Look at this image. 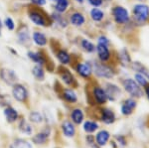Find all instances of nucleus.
I'll use <instances>...</instances> for the list:
<instances>
[{
    "mask_svg": "<svg viewBox=\"0 0 149 148\" xmlns=\"http://www.w3.org/2000/svg\"><path fill=\"white\" fill-rule=\"evenodd\" d=\"M93 72L95 75L102 79H111L114 77L115 72L110 66L103 64L102 62H93L92 65Z\"/></svg>",
    "mask_w": 149,
    "mask_h": 148,
    "instance_id": "obj_1",
    "label": "nucleus"
},
{
    "mask_svg": "<svg viewBox=\"0 0 149 148\" xmlns=\"http://www.w3.org/2000/svg\"><path fill=\"white\" fill-rule=\"evenodd\" d=\"M132 13H133L134 23L137 25H142L147 19H149V7L143 3L136 4L133 7Z\"/></svg>",
    "mask_w": 149,
    "mask_h": 148,
    "instance_id": "obj_2",
    "label": "nucleus"
},
{
    "mask_svg": "<svg viewBox=\"0 0 149 148\" xmlns=\"http://www.w3.org/2000/svg\"><path fill=\"white\" fill-rule=\"evenodd\" d=\"M124 90L131 95L132 97H141L143 95V92L140 85L132 79H125L122 82Z\"/></svg>",
    "mask_w": 149,
    "mask_h": 148,
    "instance_id": "obj_3",
    "label": "nucleus"
},
{
    "mask_svg": "<svg viewBox=\"0 0 149 148\" xmlns=\"http://www.w3.org/2000/svg\"><path fill=\"white\" fill-rule=\"evenodd\" d=\"M29 19L32 21L35 25L40 26V27H47L48 25V16L42 10H36V9H31L29 11Z\"/></svg>",
    "mask_w": 149,
    "mask_h": 148,
    "instance_id": "obj_4",
    "label": "nucleus"
},
{
    "mask_svg": "<svg viewBox=\"0 0 149 148\" xmlns=\"http://www.w3.org/2000/svg\"><path fill=\"white\" fill-rule=\"evenodd\" d=\"M111 14L116 24H126L129 21V13L124 7L114 6L111 9Z\"/></svg>",
    "mask_w": 149,
    "mask_h": 148,
    "instance_id": "obj_5",
    "label": "nucleus"
},
{
    "mask_svg": "<svg viewBox=\"0 0 149 148\" xmlns=\"http://www.w3.org/2000/svg\"><path fill=\"white\" fill-rule=\"evenodd\" d=\"M0 78L2 79L4 83L9 85H14L18 82V76L15 74V72L10 69H1L0 71Z\"/></svg>",
    "mask_w": 149,
    "mask_h": 148,
    "instance_id": "obj_6",
    "label": "nucleus"
},
{
    "mask_svg": "<svg viewBox=\"0 0 149 148\" xmlns=\"http://www.w3.org/2000/svg\"><path fill=\"white\" fill-rule=\"evenodd\" d=\"M12 94H13L14 99L18 101H25L28 97V92L26 90V88L22 85H13V90H12Z\"/></svg>",
    "mask_w": 149,
    "mask_h": 148,
    "instance_id": "obj_7",
    "label": "nucleus"
},
{
    "mask_svg": "<svg viewBox=\"0 0 149 148\" xmlns=\"http://www.w3.org/2000/svg\"><path fill=\"white\" fill-rule=\"evenodd\" d=\"M17 36H18V42L20 43L21 45L29 46L31 38H30V33H29V29L27 26H21L20 29H19L17 32Z\"/></svg>",
    "mask_w": 149,
    "mask_h": 148,
    "instance_id": "obj_8",
    "label": "nucleus"
},
{
    "mask_svg": "<svg viewBox=\"0 0 149 148\" xmlns=\"http://www.w3.org/2000/svg\"><path fill=\"white\" fill-rule=\"evenodd\" d=\"M76 71L78 72V74L81 77L88 79L92 75L93 68L92 65H90L88 63H78L76 66Z\"/></svg>",
    "mask_w": 149,
    "mask_h": 148,
    "instance_id": "obj_9",
    "label": "nucleus"
},
{
    "mask_svg": "<svg viewBox=\"0 0 149 148\" xmlns=\"http://www.w3.org/2000/svg\"><path fill=\"white\" fill-rule=\"evenodd\" d=\"M95 50H97V52L98 59H100V61L102 62V63L107 62L110 59V57H111L109 46H105V45H102V44H97V49Z\"/></svg>",
    "mask_w": 149,
    "mask_h": 148,
    "instance_id": "obj_10",
    "label": "nucleus"
},
{
    "mask_svg": "<svg viewBox=\"0 0 149 148\" xmlns=\"http://www.w3.org/2000/svg\"><path fill=\"white\" fill-rule=\"evenodd\" d=\"M28 58L33 61L34 63H36L37 65L43 66L47 63V57L43 52H32L29 51L28 52Z\"/></svg>",
    "mask_w": 149,
    "mask_h": 148,
    "instance_id": "obj_11",
    "label": "nucleus"
},
{
    "mask_svg": "<svg viewBox=\"0 0 149 148\" xmlns=\"http://www.w3.org/2000/svg\"><path fill=\"white\" fill-rule=\"evenodd\" d=\"M93 99H95V101L97 102L98 104H103L107 102V95L105 90L102 89L100 87H95V89L93 90Z\"/></svg>",
    "mask_w": 149,
    "mask_h": 148,
    "instance_id": "obj_12",
    "label": "nucleus"
},
{
    "mask_svg": "<svg viewBox=\"0 0 149 148\" xmlns=\"http://www.w3.org/2000/svg\"><path fill=\"white\" fill-rule=\"evenodd\" d=\"M136 107V101L133 99H127L121 106V113L123 115H130Z\"/></svg>",
    "mask_w": 149,
    "mask_h": 148,
    "instance_id": "obj_13",
    "label": "nucleus"
},
{
    "mask_svg": "<svg viewBox=\"0 0 149 148\" xmlns=\"http://www.w3.org/2000/svg\"><path fill=\"white\" fill-rule=\"evenodd\" d=\"M60 76H61L63 82L68 85H74L76 83L73 74L67 69H60Z\"/></svg>",
    "mask_w": 149,
    "mask_h": 148,
    "instance_id": "obj_14",
    "label": "nucleus"
},
{
    "mask_svg": "<svg viewBox=\"0 0 149 148\" xmlns=\"http://www.w3.org/2000/svg\"><path fill=\"white\" fill-rule=\"evenodd\" d=\"M107 92V99H109L110 101H114L119 94H120V90L118 87H116L115 85L112 83H107V90H104Z\"/></svg>",
    "mask_w": 149,
    "mask_h": 148,
    "instance_id": "obj_15",
    "label": "nucleus"
},
{
    "mask_svg": "<svg viewBox=\"0 0 149 148\" xmlns=\"http://www.w3.org/2000/svg\"><path fill=\"white\" fill-rule=\"evenodd\" d=\"M33 42L35 43L37 46L39 47H44L47 45L48 43V39L46 37V35L42 32H39V31H35L33 33Z\"/></svg>",
    "mask_w": 149,
    "mask_h": 148,
    "instance_id": "obj_16",
    "label": "nucleus"
},
{
    "mask_svg": "<svg viewBox=\"0 0 149 148\" xmlns=\"http://www.w3.org/2000/svg\"><path fill=\"white\" fill-rule=\"evenodd\" d=\"M70 21H71L72 25L76 26V27H81V26H83L85 24L86 18L80 12H74L70 17Z\"/></svg>",
    "mask_w": 149,
    "mask_h": 148,
    "instance_id": "obj_17",
    "label": "nucleus"
},
{
    "mask_svg": "<svg viewBox=\"0 0 149 148\" xmlns=\"http://www.w3.org/2000/svg\"><path fill=\"white\" fill-rule=\"evenodd\" d=\"M102 120L107 124H111L115 121V114L111 109L103 108L102 110Z\"/></svg>",
    "mask_w": 149,
    "mask_h": 148,
    "instance_id": "obj_18",
    "label": "nucleus"
},
{
    "mask_svg": "<svg viewBox=\"0 0 149 148\" xmlns=\"http://www.w3.org/2000/svg\"><path fill=\"white\" fill-rule=\"evenodd\" d=\"M62 129H63V132L65 134V136L67 137H73L76 133V128L73 123L71 121H64L63 124H62Z\"/></svg>",
    "mask_w": 149,
    "mask_h": 148,
    "instance_id": "obj_19",
    "label": "nucleus"
},
{
    "mask_svg": "<svg viewBox=\"0 0 149 148\" xmlns=\"http://www.w3.org/2000/svg\"><path fill=\"white\" fill-rule=\"evenodd\" d=\"M57 59L62 65H69L71 63V55L64 49H61L57 52Z\"/></svg>",
    "mask_w": 149,
    "mask_h": 148,
    "instance_id": "obj_20",
    "label": "nucleus"
},
{
    "mask_svg": "<svg viewBox=\"0 0 149 148\" xmlns=\"http://www.w3.org/2000/svg\"><path fill=\"white\" fill-rule=\"evenodd\" d=\"M109 136H110V135H109V131L100 130V132L97 134V137H95L97 145H100V146H104V145L107 143V141H109Z\"/></svg>",
    "mask_w": 149,
    "mask_h": 148,
    "instance_id": "obj_21",
    "label": "nucleus"
},
{
    "mask_svg": "<svg viewBox=\"0 0 149 148\" xmlns=\"http://www.w3.org/2000/svg\"><path fill=\"white\" fill-rule=\"evenodd\" d=\"M4 114H5V117L7 119V121L10 123L16 121V119L18 118V113L11 106L6 107L5 110H4Z\"/></svg>",
    "mask_w": 149,
    "mask_h": 148,
    "instance_id": "obj_22",
    "label": "nucleus"
},
{
    "mask_svg": "<svg viewBox=\"0 0 149 148\" xmlns=\"http://www.w3.org/2000/svg\"><path fill=\"white\" fill-rule=\"evenodd\" d=\"M131 68L133 69L134 71L142 74L144 77L147 78L149 80V70L145 66H143L141 63H139V62H133V63L131 64Z\"/></svg>",
    "mask_w": 149,
    "mask_h": 148,
    "instance_id": "obj_23",
    "label": "nucleus"
},
{
    "mask_svg": "<svg viewBox=\"0 0 149 148\" xmlns=\"http://www.w3.org/2000/svg\"><path fill=\"white\" fill-rule=\"evenodd\" d=\"M49 134H50V129H46L42 132L38 133L36 134L34 137H33V141H34L36 144H43L47 141L48 137H49Z\"/></svg>",
    "mask_w": 149,
    "mask_h": 148,
    "instance_id": "obj_24",
    "label": "nucleus"
},
{
    "mask_svg": "<svg viewBox=\"0 0 149 148\" xmlns=\"http://www.w3.org/2000/svg\"><path fill=\"white\" fill-rule=\"evenodd\" d=\"M118 59H119V62H120L121 66H123V67H127L131 62L130 56H129V53L126 49H122L121 51L119 52Z\"/></svg>",
    "mask_w": 149,
    "mask_h": 148,
    "instance_id": "obj_25",
    "label": "nucleus"
},
{
    "mask_svg": "<svg viewBox=\"0 0 149 148\" xmlns=\"http://www.w3.org/2000/svg\"><path fill=\"white\" fill-rule=\"evenodd\" d=\"M71 117L74 123L76 124H81L84 120V113L80 108H74L71 113Z\"/></svg>",
    "mask_w": 149,
    "mask_h": 148,
    "instance_id": "obj_26",
    "label": "nucleus"
},
{
    "mask_svg": "<svg viewBox=\"0 0 149 148\" xmlns=\"http://www.w3.org/2000/svg\"><path fill=\"white\" fill-rule=\"evenodd\" d=\"M70 6V1L69 0H57L56 5H55V9L58 13H64L67 11V9Z\"/></svg>",
    "mask_w": 149,
    "mask_h": 148,
    "instance_id": "obj_27",
    "label": "nucleus"
},
{
    "mask_svg": "<svg viewBox=\"0 0 149 148\" xmlns=\"http://www.w3.org/2000/svg\"><path fill=\"white\" fill-rule=\"evenodd\" d=\"M90 15H91V18H92L95 22H100V21H102L103 17H104L103 11L97 8V7H95V8H93L92 10H91Z\"/></svg>",
    "mask_w": 149,
    "mask_h": 148,
    "instance_id": "obj_28",
    "label": "nucleus"
},
{
    "mask_svg": "<svg viewBox=\"0 0 149 148\" xmlns=\"http://www.w3.org/2000/svg\"><path fill=\"white\" fill-rule=\"evenodd\" d=\"M19 129L22 133L26 135H31L33 132V128L32 126H31L27 121L25 120V119H22V120L20 121V123H19Z\"/></svg>",
    "mask_w": 149,
    "mask_h": 148,
    "instance_id": "obj_29",
    "label": "nucleus"
},
{
    "mask_svg": "<svg viewBox=\"0 0 149 148\" xmlns=\"http://www.w3.org/2000/svg\"><path fill=\"white\" fill-rule=\"evenodd\" d=\"M81 46L83 48L84 51H86V53H93V52L95 51V49H97V47H95L92 42L88 41V40H86V39L81 40Z\"/></svg>",
    "mask_w": 149,
    "mask_h": 148,
    "instance_id": "obj_30",
    "label": "nucleus"
},
{
    "mask_svg": "<svg viewBox=\"0 0 149 148\" xmlns=\"http://www.w3.org/2000/svg\"><path fill=\"white\" fill-rule=\"evenodd\" d=\"M32 74L38 81H43L45 79V72L43 70L42 66L40 65H36L32 69Z\"/></svg>",
    "mask_w": 149,
    "mask_h": 148,
    "instance_id": "obj_31",
    "label": "nucleus"
},
{
    "mask_svg": "<svg viewBox=\"0 0 149 148\" xmlns=\"http://www.w3.org/2000/svg\"><path fill=\"white\" fill-rule=\"evenodd\" d=\"M63 97L67 101L71 102V104L77 102V101H78V97H77V94H74V90H65Z\"/></svg>",
    "mask_w": 149,
    "mask_h": 148,
    "instance_id": "obj_32",
    "label": "nucleus"
},
{
    "mask_svg": "<svg viewBox=\"0 0 149 148\" xmlns=\"http://www.w3.org/2000/svg\"><path fill=\"white\" fill-rule=\"evenodd\" d=\"M98 128V124L95 121H91V120H88L85 122L84 124V130L88 133H92V132H95Z\"/></svg>",
    "mask_w": 149,
    "mask_h": 148,
    "instance_id": "obj_33",
    "label": "nucleus"
},
{
    "mask_svg": "<svg viewBox=\"0 0 149 148\" xmlns=\"http://www.w3.org/2000/svg\"><path fill=\"white\" fill-rule=\"evenodd\" d=\"M10 148H33L32 145L24 139H17L11 144Z\"/></svg>",
    "mask_w": 149,
    "mask_h": 148,
    "instance_id": "obj_34",
    "label": "nucleus"
},
{
    "mask_svg": "<svg viewBox=\"0 0 149 148\" xmlns=\"http://www.w3.org/2000/svg\"><path fill=\"white\" fill-rule=\"evenodd\" d=\"M135 82L138 83L140 87H146L147 85V80H146V78L144 77L142 74L140 73H137L135 74Z\"/></svg>",
    "mask_w": 149,
    "mask_h": 148,
    "instance_id": "obj_35",
    "label": "nucleus"
},
{
    "mask_svg": "<svg viewBox=\"0 0 149 148\" xmlns=\"http://www.w3.org/2000/svg\"><path fill=\"white\" fill-rule=\"evenodd\" d=\"M29 117H30L31 121H33V122H35V123H41L43 121L42 115H41L39 113H37V111L31 113L30 115H29Z\"/></svg>",
    "mask_w": 149,
    "mask_h": 148,
    "instance_id": "obj_36",
    "label": "nucleus"
},
{
    "mask_svg": "<svg viewBox=\"0 0 149 148\" xmlns=\"http://www.w3.org/2000/svg\"><path fill=\"white\" fill-rule=\"evenodd\" d=\"M4 25L6 26L7 29L10 30V31H13L15 29V23H14V21L12 20V18H10V17L5 18V20H4Z\"/></svg>",
    "mask_w": 149,
    "mask_h": 148,
    "instance_id": "obj_37",
    "label": "nucleus"
},
{
    "mask_svg": "<svg viewBox=\"0 0 149 148\" xmlns=\"http://www.w3.org/2000/svg\"><path fill=\"white\" fill-rule=\"evenodd\" d=\"M97 44H102V45H105V46H109L110 45V42H109V40L107 39L105 36H100L98 37V39H97Z\"/></svg>",
    "mask_w": 149,
    "mask_h": 148,
    "instance_id": "obj_38",
    "label": "nucleus"
},
{
    "mask_svg": "<svg viewBox=\"0 0 149 148\" xmlns=\"http://www.w3.org/2000/svg\"><path fill=\"white\" fill-rule=\"evenodd\" d=\"M88 2H90L91 5H93V7H100L102 5V2L103 0H88Z\"/></svg>",
    "mask_w": 149,
    "mask_h": 148,
    "instance_id": "obj_39",
    "label": "nucleus"
},
{
    "mask_svg": "<svg viewBox=\"0 0 149 148\" xmlns=\"http://www.w3.org/2000/svg\"><path fill=\"white\" fill-rule=\"evenodd\" d=\"M31 2H32L33 4H35V5L37 6H44L45 4H46V0H30Z\"/></svg>",
    "mask_w": 149,
    "mask_h": 148,
    "instance_id": "obj_40",
    "label": "nucleus"
},
{
    "mask_svg": "<svg viewBox=\"0 0 149 148\" xmlns=\"http://www.w3.org/2000/svg\"><path fill=\"white\" fill-rule=\"evenodd\" d=\"M115 138H116V139L118 140V142L120 143L121 145H123V146H124V145L126 144L125 138H124L123 136H122V135H119V136H118V135H116V136H115Z\"/></svg>",
    "mask_w": 149,
    "mask_h": 148,
    "instance_id": "obj_41",
    "label": "nucleus"
},
{
    "mask_svg": "<svg viewBox=\"0 0 149 148\" xmlns=\"http://www.w3.org/2000/svg\"><path fill=\"white\" fill-rule=\"evenodd\" d=\"M86 142H88L91 146H92L93 144H95V140H93V137L92 135H88V136H86Z\"/></svg>",
    "mask_w": 149,
    "mask_h": 148,
    "instance_id": "obj_42",
    "label": "nucleus"
},
{
    "mask_svg": "<svg viewBox=\"0 0 149 148\" xmlns=\"http://www.w3.org/2000/svg\"><path fill=\"white\" fill-rule=\"evenodd\" d=\"M145 94H146V95H147V97L149 99V85H146V88H145Z\"/></svg>",
    "mask_w": 149,
    "mask_h": 148,
    "instance_id": "obj_43",
    "label": "nucleus"
},
{
    "mask_svg": "<svg viewBox=\"0 0 149 148\" xmlns=\"http://www.w3.org/2000/svg\"><path fill=\"white\" fill-rule=\"evenodd\" d=\"M2 26H3V24H2V21H1V19H0V36H1V31H2Z\"/></svg>",
    "mask_w": 149,
    "mask_h": 148,
    "instance_id": "obj_44",
    "label": "nucleus"
},
{
    "mask_svg": "<svg viewBox=\"0 0 149 148\" xmlns=\"http://www.w3.org/2000/svg\"><path fill=\"white\" fill-rule=\"evenodd\" d=\"M92 148H100V145H97V144H95H95L92 145Z\"/></svg>",
    "mask_w": 149,
    "mask_h": 148,
    "instance_id": "obj_45",
    "label": "nucleus"
},
{
    "mask_svg": "<svg viewBox=\"0 0 149 148\" xmlns=\"http://www.w3.org/2000/svg\"><path fill=\"white\" fill-rule=\"evenodd\" d=\"M77 2H79V3H83L84 2V0H76Z\"/></svg>",
    "mask_w": 149,
    "mask_h": 148,
    "instance_id": "obj_46",
    "label": "nucleus"
},
{
    "mask_svg": "<svg viewBox=\"0 0 149 148\" xmlns=\"http://www.w3.org/2000/svg\"><path fill=\"white\" fill-rule=\"evenodd\" d=\"M137 1H140V2H144V1H146V0H137Z\"/></svg>",
    "mask_w": 149,
    "mask_h": 148,
    "instance_id": "obj_47",
    "label": "nucleus"
},
{
    "mask_svg": "<svg viewBox=\"0 0 149 148\" xmlns=\"http://www.w3.org/2000/svg\"><path fill=\"white\" fill-rule=\"evenodd\" d=\"M51 1H57V0H51Z\"/></svg>",
    "mask_w": 149,
    "mask_h": 148,
    "instance_id": "obj_48",
    "label": "nucleus"
},
{
    "mask_svg": "<svg viewBox=\"0 0 149 148\" xmlns=\"http://www.w3.org/2000/svg\"><path fill=\"white\" fill-rule=\"evenodd\" d=\"M107 1H110V0H107Z\"/></svg>",
    "mask_w": 149,
    "mask_h": 148,
    "instance_id": "obj_49",
    "label": "nucleus"
}]
</instances>
